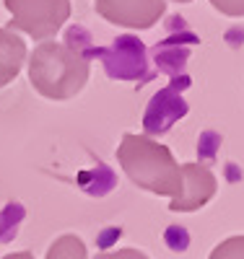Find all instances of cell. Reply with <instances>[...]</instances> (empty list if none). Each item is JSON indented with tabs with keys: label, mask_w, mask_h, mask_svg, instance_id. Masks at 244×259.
Returning a JSON list of instances; mask_svg holds the SVG:
<instances>
[{
	"label": "cell",
	"mask_w": 244,
	"mask_h": 259,
	"mask_svg": "<svg viewBox=\"0 0 244 259\" xmlns=\"http://www.w3.org/2000/svg\"><path fill=\"white\" fill-rule=\"evenodd\" d=\"M94 259H148V256L141 249L125 246V249H117V251H99Z\"/></svg>",
	"instance_id": "cell-10"
},
{
	"label": "cell",
	"mask_w": 244,
	"mask_h": 259,
	"mask_svg": "<svg viewBox=\"0 0 244 259\" xmlns=\"http://www.w3.org/2000/svg\"><path fill=\"white\" fill-rule=\"evenodd\" d=\"M174 3H192V0H174Z\"/></svg>",
	"instance_id": "cell-12"
},
{
	"label": "cell",
	"mask_w": 244,
	"mask_h": 259,
	"mask_svg": "<svg viewBox=\"0 0 244 259\" xmlns=\"http://www.w3.org/2000/svg\"><path fill=\"white\" fill-rule=\"evenodd\" d=\"M117 161L125 177L159 197H174L180 192V163L171 150L148 135H125L117 145Z\"/></svg>",
	"instance_id": "cell-2"
},
{
	"label": "cell",
	"mask_w": 244,
	"mask_h": 259,
	"mask_svg": "<svg viewBox=\"0 0 244 259\" xmlns=\"http://www.w3.org/2000/svg\"><path fill=\"white\" fill-rule=\"evenodd\" d=\"M11 21L8 29L31 36L34 41L52 39L71 18V0H3Z\"/></svg>",
	"instance_id": "cell-3"
},
{
	"label": "cell",
	"mask_w": 244,
	"mask_h": 259,
	"mask_svg": "<svg viewBox=\"0 0 244 259\" xmlns=\"http://www.w3.org/2000/svg\"><path fill=\"white\" fill-rule=\"evenodd\" d=\"M218 182L213 171L203 163H185L180 166V192L171 197V212H195L213 200Z\"/></svg>",
	"instance_id": "cell-5"
},
{
	"label": "cell",
	"mask_w": 244,
	"mask_h": 259,
	"mask_svg": "<svg viewBox=\"0 0 244 259\" xmlns=\"http://www.w3.org/2000/svg\"><path fill=\"white\" fill-rule=\"evenodd\" d=\"M26 41L11 29H0V89L13 83L26 62Z\"/></svg>",
	"instance_id": "cell-6"
},
{
	"label": "cell",
	"mask_w": 244,
	"mask_h": 259,
	"mask_svg": "<svg viewBox=\"0 0 244 259\" xmlns=\"http://www.w3.org/2000/svg\"><path fill=\"white\" fill-rule=\"evenodd\" d=\"M96 13L122 29H153L166 13V0H96Z\"/></svg>",
	"instance_id": "cell-4"
},
{
	"label": "cell",
	"mask_w": 244,
	"mask_h": 259,
	"mask_svg": "<svg viewBox=\"0 0 244 259\" xmlns=\"http://www.w3.org/2000/svg\"><path fill=\"white\" fill-rule=\"evenodd\" d=\"M211 6L218 13L231 16V18H241L244 16V0H211Z\"/></svg>",
	"instance_id": "cell-9"
},
{
	"label": "cell",
	"mask_w": 244,
	"mask_h": 259,
	"mask_svg": "<svg viewBox=\"0 0 244 259\" xmlns=\"http://www.w3.org/2000/svg\"><path fill=\"white\" fill-rule=\"evenodd\" d=\"M3 259H34V254H31V251H11V254H6Z\"/></svg>",
	"instance_id": "cell-11"
},
{
	"label": "cell",
	"mask_w": 244,
	"mask_h": 259,
	"mask_svg": "<svg viewBox=\"0 0 244 259\" xmlns=\"http://www.w3.org/2000/svg\"><path fill=\"white\" fill-rule=\"evenodd\" d=\"M86 55L62 41H39L29 55V80L34 91L50 101H65L78 96L88 83Z\"/></svg>",
	"instance_id": "cell-1"
},
{
	"label": "cell",
	"mask_w": 244,
	"mask_h": 259,
	"mask_svg": "<svg viewBox=\"0 0 244 259\" xmlns=\"http://www.w3.org/2000/svg\"><path fill=\"white\" fill-rule=\"evenodd\" d=\"M208 259H244V236H231V239H224Z\"/></svg>",
	"instance_id": "cell-8"
},
{
	"label": "cell",
	"mask_w": 244,
	"mask_h": 259,
	"mask_svg": "<svg viewBox=\"0 0 244 259\" xmlns=\"http://www.w3.org/2000/svg\"><path fill=\"white\" fill-rule=\"evenodd\" d=\"M44 259H88V251H86V244L81 241V236L65 233L50 244Z\"/></svg>",
	"instance_id": "cell-7"
}]
</instances>
